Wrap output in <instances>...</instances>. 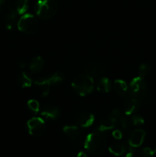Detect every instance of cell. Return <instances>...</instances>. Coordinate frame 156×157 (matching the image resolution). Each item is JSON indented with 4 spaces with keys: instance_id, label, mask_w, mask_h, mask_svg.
<instances>
[{
    "instance_id": "27",
    "label": "cell",
    "mask_w": 156,
    "mask_h": 157,
    "mask_svg": "<svg viewBox=\"0 0 156 157\" xmlns=\"http://www.w3.org/2000/svg\"><path fill=\"white\" fill-rule=\"evenodd\" d=\"M125 157H136V154H135L134 150H132V147H131L127 151V153H125Z\"/></svg>"
},
{
    "instance_id": "14",
    "label": "cell",
    "mask_w": 156,
    "mask_h": 157,
    "mask_svg": "<svg viewBox=\"0 0 156 157\" xmlns=\"http://www.w3.org/2000/svg\"><path fill=\"white\" fill-rule=\"evenodd\" d=\"M140 107V103L136 98H130L124 104V113L125 115H132L137 111Z\"/></svg>"
},
{
    "instance_id": "22",
    "label": "cell",
    "mask_w": 156,
    "mask_h": 157,
    "mask_svg": "<svg viewBox=\"0 0 156 157\" xmlns=\"http://www.w3.org/2000/svg\"><path fill=\"white\" fill-rule=\"evenodd\" d=\"M150 71V66L147 64H142L139 67V77L144 78Z\"/></svg>"
},
{
    "instance_id": "12",
    "label": "cell",
    "mask_w": 156,
    "mask_h": 157,
    "mask_svg": "<svg viewBox=\"0 0 156 157\" xmlns=\"http://www.w3.org/2000/svg\"><path fill=\"white\" fill-rule=\"evenodd\" d=\"M41 115L42 117L49 120H55L59 117L60 111L58 108L51 105L44 106L41 110Z\"/></svg>"
},
{
    "instance_id": "11",
    "label": "cell",
    "mask_w": 156,
    "mask_h": 157,
    "mask_svg": "<svg viewBox=\"0 0 156 157\" xmlns=\"http://www.w3.org/2000/svg\"><path fill=\"white\" fill-rule=\"evenodd\" d=\"M104 71H105V68H104L103 65L99 64V63L90 64L84 68V73L87 74L91 78L100 76L104 73Z\"/></svg>"
},
{
    "instance_id": "7",
    "label": "cell",
    "mask_w": 156,
    "mask_h": 157,
    "mask_svg": "<svg viewBox=\"0 0 156 157\" xmlns=\"http://www.w3.org/2000/svg\"><path fill=\"white\" fill-rule=\"evenodd\" d=\"M29 134L35 137L41 136L45 131L46 125L44 121L40 117H32L27 123Z\"/></svg>"
},
{
    "instance_id": "1",
    "label": "cell",
    "mask_w": 156,
    "mask_h": 157,
    "mask_svg": "<svg viewBox=\"0 0 156 157\" xmlns=\"http://www.w3.org/2000/svg\"><path fill=\"white\" fill-rule=\"evenodd\" d=\"M84 147L92 154L99 156L106 150V140L101 133H91L86 137Z\"/></svg>"
},
{
    "instance_id": "13",
    "label": "cell",
    "mask_w": 156,
    "mask_h": 157,
    "mask_svg": "<svg viewBox=\"0 0 156 157\" xmlns=\"http://www.w3.org/2000/svg\"><path fill=\"white\" fill-rule=\"evenodd\" d=\"M118 122H119V120L116 119V118L113 117H112L111 115L110 114V116H109L108 117H106L105 120H103V121L101 122V124H99L98 130L100 132L110 130L116 127Z\"/></svg>"
},
{
    "instance_id": "23",
    "label": "cell",
    "mask_w": 156,
    "mask_h": 157,
    "mask_svg": "<svg viewBox=\"0 0 156 157\" xmlns=\"http://www.w3.org/2000/svg\"><path fill=\"white\" fill-rule=\"evenodd\" d=\"M154 155V150L149 147H144L139 151V157H152Z\"/></svg>"
},
{
    "instance_id": "9",
    "label": "cell",
    "mask_w": 156,
    "mask_h": 157,
    "mask_svg": "<svg viewBox=\"0 0 156 157\" xmlns=\"http://www.w3.org/2000/svg\"><path fill=\"white\" fill-rule=\"evenodd\" d=\"M145 132L142 129H136L131 133L128 139V144L132 148L139 147L144 142Z\"/></svg>"
},
{
    "instance_id": "3",
    "label": "cell",
    "mask_w": 156,
    "mask_h": 157,
    "mask_svg": "<svg viewBox=\"0 0 156 157\" xmlns=\"http://www.w3.org/2000/svg\"><path fill=\"white\" fill-rule=\"evenodd\" d=\"M58 9V3L55 0H38L35 6L37 16L43 20L53 18L56 15Z\"/></svg>"
},
{
    "instance_id": "28",
    "label": "cell",
    "mask_w": 156,
    "mask_h": 157,
    "mask_svg": "<svg viewBox=\"0 0 156 157\" xmlns=\"http://www.w3.org/2000/svg\"><path fill=\"white\" fill-rule=\"evenodd\" d=\"M77 157H87V154L84 153V152L81 151L77 154Z\"/></svg>"
},
{
    "instance_id": "29",
    "label": "cell",
    "mask_w": 156,
    "mask_h": 157,
    "mask_svg": "<svg viewBox=\"0 0 156 157\" xmlns=\"http://www.w3.org/2000/svg\"><path fill=\"white\" fill-rule=\"evenodd\" d=\"M5 3V0H0V9L2 6V5Z\"/></svg>"
},
{
    "instance_id": "8",
    "label": "cell",
    "mask_w": 156,
    "mask_h": 157,
    "mask_svg": "<svg viewBox=\"0 0 156 157\" xmlns=\"http://www.w3.org/2000/svg\"><path fill=\"white\" fill-rule=\"evenodd\" d=\"M28 0H9L8 9L15 15H22L27 11Z\"/></svg>"
},
{
    "instance_id": "16",
    "label": "cell",
    "mask_w": 156,
    "mask_h": 157,
    "mask_svg": "<svg viewBox=\"0 0 156 157\" xmlns=\"http://www.w3.org/2000/svg\"><path fill=\"white\" fill-rule=\"evenodd\" d=\"M44 65V60L41 57L37 56L35 58H34L32 59V61H31L30 65H29V68L30 71L34 74L39 73L41 70L43 69Z\"/></svg>"
},
{
    "instance_id": "10",
    "label": "cell",
    "mask_w": 156,
    "mask_h": 157,
    "mask_svg": "<svg viewBox=\"0 0 156 157\" xmlns=\"http://www.w3.org/2000/svg\"><path fill=\"white\" fill-rule=\"evenodd\" d=\"M94 120L95 117L93 113L87 111L81 112L80 113L78 114L77 118H76V121H77L78 124L80 127H85V128L90 127V126L93 125Z\"/></svg>"
},
{
    "instance_id": "18",
    "label": "cell",
    "mask_w": 156,
    "mask_h": 157,
    "mask_svg": "<svg viewBox=\"0 0 156 157\" xmlns=\"http://www.w3.org/2000/svg\"><path fill=\"white\" fill-rule=\"evenodd\" d=\"M109 151L113 154L114 156H122V154L125 153L126 151V147L123 144L121 143H114L112 144L109 147Z\"/></svg>"
},
{
    "instance_id": "30",
    "label": "cell",
    "mask_w": 156,
    "mask_h": 157,
    "mask_svg": "<svg viewBox=\"0 0 156 157\" xmlns=\"http://www.w3.org/2000/svg\"><path fill=\"white\" fill-rule=\"evenodd\" d=\"M154 154L156 155V149H155V150H154Z\"/></svg>"
},
{
    "instance_id": "24",
    "label": "cell",
    "mask_w": 156,
    "mask_h": 157,
    "mask_svg": "<svg viewBox=\"0 0 156 157\" xmlns=\"http://www.w3.org/2000/svg\"><path fill=\"white\" fill-rule=\"evenodd\" d=\"M119 124H120L121 127H122V130H128V129H129V127H130L129 121H128V119L126 117L121 116L120 118L119 119Z\"/></svg>"
},
{
    "instance_id": "17",
    "label": "cell",
    "mask_w": 156,
    "mask_h": 157,
    "mask_svg": "<svg viewBox=\"0 0 156 157\" xmlns=\"http://www.w3.org/2000/svg\"><path fill=\"white\" fill-rule=\"evenodd\" d=\"M16 81L18 85L20 86L21 87H23V88L31 87L32 84V78L24 72H21L18 75Z\"/></svg>"
},
{
    "instance_id": "4",
    "label": "cell",
    "mask_w": 156,
    "mask_h": 157,
    "mask_svg": "<svg viewBox=\"0 0 156 157\" xmlns=\"http://www.w3.org/2000/svg\"><path fill=\"white\" fill-rule=\"evenodd\" d=\"M17 26L20 32L32 35L38 30V21L35 15L32 14H24L18 19Z\"/></svg>"
},
{
    "instance_id": "5",
    "label": "cell",
    "mask_w": 156,
    "mask_h": 157,
    "mask_svg": "<svg viewBox=\"0 0 156 157\" xmlns=\"http://www.w3.org/2000/svg\"><path fill=\"white\" fill-rule=\"evenodd\" d=\"M63 80H64V76L59 72H55L46 78L37 79L35 81V84L38 87H41L43 95L46 96L48 94L50 85L57 84V83H61V81H63Z\"/></svg>"
},
{
    "instance_id": "26",
    "label": "cell",
    "mask_w": 156,
    "mask_h": 157,
    "mask_svg": "<svg viewBox=\"0 0 156 157\" xmlns=\"http://www.w3.org/2000/svg\"><path fill=\"white\" fill-rule=\"evenodd\" d=\"M113 136L116 140H120L122 137V133L121 130H116L113 132Z\"/></svg>"
},
{
    "instance_id": "2",
    "label": "cell",
    "mask_w": 156,
    "mask_h": 157,
    "mask_svg": "<svg viewBox=\"0 0 156 157\" xmlns=\"http://www.w3.org/2000/svg\"><path fill=\"white\" fill-rule=\"evenodd\" d=\"M73 90L80 96H86L92 93L94 89V81L93 78L83 73L76 75L72 82Z\"/></svg>"
},
{
    "instance_id": "20",
    "label": "cell",
    "mask_w": 156,
    "mask_h": 157,
    "mask_svg": "<svg viewBox=\"0 0 156 157\" xmlns=\"http://www.w3.org/2000/svg\"><path fill=\"white\" fill-rule=\"evenodd\" d=\"M98 91L101 93H108L111 89V83L107 78H102L97 84Z\"/></svg>"
},
{
    "instance_id": "25",
    "label": "cell",
    "mask_w": 156,
    "mask_h": 157,
    "mask_svg": "<svg viewBox=\"0 0 156 157\" xmlns=\"http://www.w3.org/2000/svg\"><path fill=\"white\" fill-rule=\"evenodd\" d=\"M132 124L135 126H142L145 123L144 118L142 116L138 114L133 115L132 117Z\"/></svg>"
},
{
    "instance_id": "19",
    "label": "cell",
    "mask_w": 156,
    "mask_h": 157,
    "mask_svg": "<svg viewBox=\"0 0 156 157\" xmlns=\"http://www.w3.org/2000/svg\"><path fill=\"white\" fill-rule=\"evenodd\" d=\"M64 132L70 139H76L80 136V129L76 126L68 125L64 127Z\"/></svg>"
},
{
    "instance_id": "6",
    "label": "cell",
    "mask_w": 156,
    "mask_h": 157,
    "mask_svg": "<svg viewBox=\"0 0 156 157\" xmlns=\"http://www.w3.org/2000/svg\"><path fill=\"white\" fill-rule=\"evenodd\" d=\"M148 86L144 78L136 77L132 80L128 87V93L135 98H141L146 94Z\"/></svg>"
},
{
    "instance_id": "15",
    "label": "cell",
    "mask_w": 156,
    "mask_h": 157,
    "mask_svg": "<svg viewBox=\"0 0 156 157\" xmlns=\"http://www.w3.org/2000/svg\"><path fill=\"white\" fill-rule=\"evenodd\" d=\"M115 92L120 97H125L128 94V87L126 82L122 80H116L113 84Z\"/></svg>"
},
{
    "instance_id": "21",
    "label": "cell",
    "mask_w": 156,
    "mask_h": 157,
    "mask_svg": "<svg viewBox=\"0 0 156 157\" xmlns=\"http://www.w3.org/2000/svg\"><path fill=\"white\" fill-rule=\"evenodd\" d=\"M28 107L32 111H33L34 113H38L40 110V104L38 103V101L35 99L29 100L28 101Z\"/></svg>"
}]
</instances>
